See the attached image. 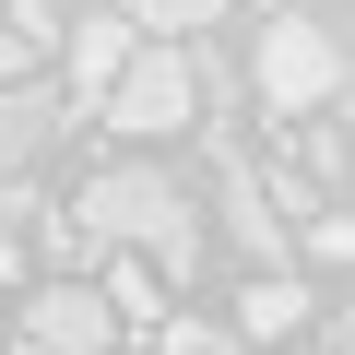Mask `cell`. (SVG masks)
<instances>
[{"label":"cell","mask_w":355,"mask_h":355,"mask_svg":"<svg viewBox=\"0 0 355 355\" xmlns=\"http://www.w3.org/2000/svg\"><path fill=\"white\" fill-rule=\"evenodd\" d=\"M71 225H83L95 249H130V261H142L154 284L202 261V214H190V190H178L166 166H107L95 190L71 202Z\"/></svg>","instance_id":"cell-1"},{"label":"cell","mask_w":355,"mask_h":355,"mask_svg":"<svg viewBox=\"0 0 355 355\" xmlns=\"http://www.w3.org/2000/svg\"><path fill=\"white\" fill-rule=\"evenodd\" d=\"M249 83H261L272 119H331V95H343V36H331L320 12H272L261 48H249Z\"/></svg>","instance_id":"cell-2"},{"label":"cell","mask_w":355,"mask_h":355,"mask_svg":"<svg viewBox=\"0 0 355 355\" xmlns=\"http://www.w3.org/2000/svg\"><path fill=\"white\" fill-rule=\"evenodd\" d=\"M190 119H202V60L190 48H130V71L107 83V130L166 142V130H190Z\"/></svg>","instance_id":"cell-3"},{"label":"cell","mask_w":355,"mask_h":355,"mask_svg":"<svg viewBox=\"0 0 355 355\" xmlns=\"http://www.w3.org/2000/svg\"><path fill=\"white\" fill-rule=\"evenodd\" d=\"M107 331H119V320H107L95 284H36V296H24V343H36V355H107Z\"/></svg>","instance_id":"cell-4"},{"label":"cell","mask_w":355,"mask_h":355,"mask_svg":"<svg viewBox=\"0 0 355 355\" xmlns=\"http://www.w3.org/2000/svg\"><path fill=\"white\" fill-rule=\"evenodd\" d=\"M60 130H71V119H60V83H36V71H24V83H0V190H12V178H24Z\"/></svg>","instance_id":"cell-5"},{"label":"cell","mask_w":355,"mask_h":355,"mask_svg":"<svg viewBox=\"0 0 355 355\" xmlns=\"http://www.w3.org/2000/svg\"><path fill=\"white\" fill-rule=\"evenodd\" d=\"M284 331H308V284H296V272H261V284L237 296V343L261 355V343H284Z\"/></svg>","instance_id":"cell-6"},{"label":"cell","mask_w":355,"mask_h":355,"mask_svg":"<svg viewBox=\"0 0 355 355\" xmlns=\"http://www.w3.org/2000/svg\"><path fill=\"white\" fill-rule=\"evenodd\" d=\"M119 71H130V24H119V12H95V24H71V83H83V95H107Z\"/></svg>","instance_id":"cell-7"},{"label":"cell","mask_w":355,"mask_h":355,"mask_svg":"<svg viewBox=\"0 0 355 355\" xmlns=\"http://www.w3.org/2000/svg\"><path fill=\"white\" fill-rule=\"evenodd\" d=\"M225 214H237V237H249V261H284V214L261 202V178H225Z\"/></svg>","instance_id":"cell-8"},{"label":"cell","mask_w":355,"mask_h":355,"mask_svg":"<svg viewBox=\"0 0 355 355\" xmlns=\"http://www.w3.org/2000/svg\"><path fill=\"white\" fill-rule=\"evenodd\" d=\"M237 0H130L119 24H154V36H202V24H225Z\"/></svg>","instance_id":"cell-9"},{"label":"cell","mask_w":355,"mask_h":355,"mask_svg":"<svg viewBox=\"0 0 355 355\" xmlns=\"http://www.w3.org/2000/svg\"><path fill=\"white\" fill-rule=\"evenodd\" d=\"M154 355H249V343H237V331H214V320H166V331H154Z\"/></svg>","instance_id":"cell-10"},{"label":"cell","mask_w":355,"mask_h":355,"mask_svg":"<svg viewBox=\"0 0 355 355\" xmlns=\"http://www.w3.org/2000/svg\"><path fill=\"white\" fill-rule=\"evenodd\" d=\"M107 320H154V272H142V261L107 272Z\"/></svg>","instance_id":"cell-11"},{"label":"cell","mask_w":355,"mask_h":355,"mask_svg":"<svg viewBox=\"0 0 355 355\" xmlns=\"http://www.w3.org/2000/svg\"><path fill=\"white\" fill-rule=\"evenodd\" d=\"M12 272H24V237H12V225H0V284H12Z\"/></svg>","instance_id":"cell-12"},{"label":"cell","mask_w":355,"mask_h":355,"mask_svg":"<svg viewBox=\"0 0 355 355\" xmlns=\"http://www.w3.org/2000/svg\"><path fill=\"white\" fill-rule=\"evenodd\" d=\"M107 355H119V343H107Z\"/></svg>","instance_id":"cell-13"}]
</instances>
